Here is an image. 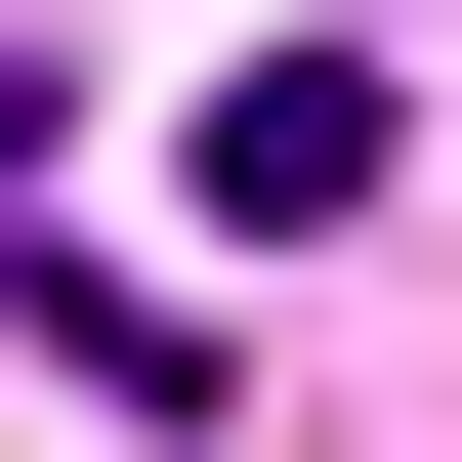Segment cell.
<instances>
[{
    "instance_id": "1",
    "label": "cell",
    "mask_w": 462,
    "mask_h": 462,
    "mask_svg": "<svg viewBox=\"0 0 462 462\" xmlns=\"http://www.w3.org/2000/svg\"><path fill=\"white\" fill-rule=\"evenodd\" d=\"M210 210L337 253V210H378V42H253V85H210Z\"/></svg>"
},
{
    "instance_id": "2",
    "label": "cell",
    "mask_w": 462,
    "mask_h": 462,
    "mask_svg": "<svg viewBox=\"0 0 462 462\" xmlns=\"http://www.w3.org/2000/svg\"><path fill=\"white\" fill-rule=\"evenodd\" d=\"M0 210H42V42H0Z\"/></svg>"
}]
</instances>
